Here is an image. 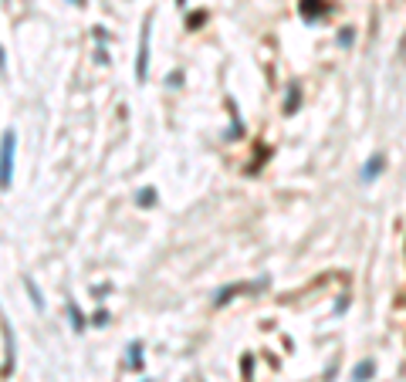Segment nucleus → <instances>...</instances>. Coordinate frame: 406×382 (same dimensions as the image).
I'll return each instance as SVG.
<instances>
[{"instance_id": "f257e3e1", "label": "nucleus", "mask_w": 406, "mask_h": 382, "mask_svg": "<svg viewBox=\"0 0 406 382\" xmlns=\"http://www.w3.org/2000/svg\"><path fill=\"white\" fill-rule=\"evenodd\" d=\"M14 149H17V135L14 129H7L0 135V189H7L14 176Z\"/></svg>"}, {"instance_id": "f03ea898", "label": "nucleus", "mask_w": 406, "mask_h": 382, "mask_svg": "<svg viewBox=\"0 0 406 382\" xmlns=\"http://www.w3.org/2000/svg\"><path fill=\"white\" fill-rule=\"evenodd\" d=\"M146 65H149V20L142 28L139 38V54H136V78H146Z\"/></svg>"}, {"instance_id": "7ed1b4c3", "label": "nucleus", "mask_w": 406, "mask_h": 382, "mask_svg": "<svg viewBox=\"0 0 406 382\" xmlns=\"http://www.w3.org/2000/svg\"><path fill=\"white\" fill-rule=\"evenodd\" d=\"M383 169H386V156H383V152H376V156L369 159V166L362 169V179L369 183V179H376L379 173H383Z\"/></svg>"}, {"instance_id": "20e7f679", "label": "nucleus", "mask_w": 406, "mask_h": 382, "mask_svg": "<svg viewBox=\"0 0 406 382\" xmlns=\"http://www.w3.org/2000/svg\"><path fill=\"white\" fill-rule=\"evenodd\" d=\"M372 372H376V362H359L356 369H352V382H366V379H372Z\"/></svg>"}, {"instance_id": "39448f33", "label": "nucleus", "mask_w": 406, "mask_h": 382, "mask_svg": "<svg viewBox=\"0 0 406 382\" xmlns=\"http://www.w3.org/2000/svg\"><path fill=\"white\" fill-rule=\"evenodd\" d=\"M139 365H142V345L132 342L129 345V369H139Z\"/></svg>"}, {"instance_id": "423d86ee", "label": "nucleus", "mask_w": 406, "mask_h": 382, "mask_svg": "<svg viewBox=\"0 0 406 382\" xmlns=\"http://www.w3.org/2000/svg\"><path fill=\"white\" fill-rule=\"evenodd\" d=\"M302 14H305L308 20L318 17V14H321V4H318V0H302Z\"/></svg>"}, {"instance_id": "0eeeda50", "label": "nucleus", "mask_w": 406, "mask_h": 382, "mask_svg": "<svg viewBox=\"0 0 406 382\" xmlns=\"http://www.w3.org/2000/svg\"><path fill=\"white\" fill-rule=\"evenodd\" d=\"M68 315H71V321H75V332H82V328H85V318H82V311H78L75 301H68Z\"/></svg>"}, {"instance_id": "6e6552de", "label": "nucleus", "mask_w": 406, "mask_h": 382, "mask_svg": "<svg viewBox=\"0 0 406 382\" xmlns=\"http://www.w3.org/2000/svg\"><path fill=\"white\" fill-rule=\"evenodd\" d=\"M136 203H139V206H152V203H156V189H142V193L139 196H136Z\"/></svg>"}, {"instance_id": "1a4fd4ad", "label": "nucleus", "mask_w": 406, "mask_h": 382, "mask_svg": "<svg viewBox=\"0 0 406 382\" xmlns=\"http://www.w3.org/2000/svg\"><path fill=\"white\" fill-rule=\"evenodd\" d=\"M24 284H28V291H31V301H34V308H44V298L38 294V284H34L31 278H24Z\"/></svg>"}, {"instance_id": "9d476101", "label": "nucleus", "mask_w": 406, "mask_h": 382, "mask_svg": "<svg viewBox=\"0 0 406 382\" xmlns=\"http://www.w3.org/2000/svg\"><path fill=\"white\" fill-rule=\"evenodd\" d=\"M4 65H7V58H4V47H0V71H4Z\"/></svg>"}, {"instance_id": "9b49d317", "label": "nucleus", "mask_w": 406, "mask_h": 382, "mask_svg": "<svg viewBox=\"0 0 406 382\" xmlns=\"http://www.w3.org/2000/svg\"><path fill=\"white\" fill-rule=\"evenodd\" d=\"M71 4H85V0H71Z\"/></svg>"}, {"instance_id": "f8f14e48", "label": "nucleus", "mask_w": 406, "mask_h": 382, "mask_svg": "<svg viewBox=\"0 0 406 382\" xmlns=\"http://www.w3.org/2000/svg\"><path fill=\"white\" fill-rule=\"evenodd\" d=\"M146 382H152V379H146Z\"/></svg>"}]
</instances>
